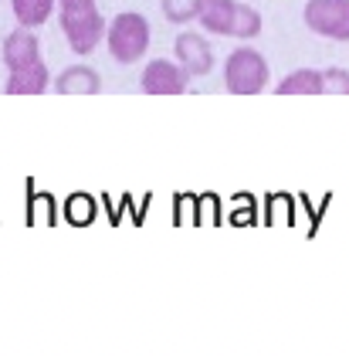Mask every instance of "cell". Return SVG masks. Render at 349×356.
<instances>
[{
  "instance_id": "cell-14",
  "label": "cell",
  "mask_w": 349,
  "mask_h": 356,
  "mask_svg": "<svg viewBox=\"0 0 349 356\" xmlns=\"http://www.w3.org/2000/svg\"><path fill=\"white\" fill-rule=\"evenodd\" d=\"M160 7L170 24H190L200 17V0H160Z\"/></svg>"
},
{
  "instance_id": "cell-6",
  "label": "cell",
  "mask_w": 349,
  "mask_h": 356,
  "mask_svg": "<svg viewBox=\"0 0 349 356\" xmlns=\"http://www.w3.org/2000/svg\"><path fill=\"white\" fill-rule=\"evenodd\" d=\"M173 51H177V65L187 72V79H204V75L214 72V51L204 41V34H197V31L177 34Z\"/></svg>"
},
{
  "instance_id": "cell-2",
  "label": "cell",
  "mask_w": 349,
  "mask_h": 356,
  "mask_svg": "<svg viewBox=\"0 0 349 356\" xmlns=\"http://www.w3.org/2000/svg\"><path fill=\"white\" fill-rule=\"evenodd\" d=\"M271 68L261 51L241 44L238 51H231L227 61H224V85L231 95H258L268 88Z\"/></svg>"
},
{
  "instance_id": "cell-4",
  "label": "cell",
  "mask_w": 349,
  "mask_h": 356,
  "mask_svg": "<svg viewBox=\"0 0 349 356\" xmlns=\"http://www.w3.org/2000/svg\"><path fill=\"white\" fill-rule=\"evenodd\" d=\"M302 21L312 34L329 41H349V0H309Z\"/></svg>"
},
{
  "instance_id": "cell-5",
  "label": "cell",
  "mask_w": 349,
  "mask_h": 356,
  "mask_svg": "<svg viewBox=\"0 0 349 356\" xmlns=\"http://www.w3.org/2000/svg\"><path fill=\"white\" fill-rule=\"evenodd\" d=\"M187 72L177 65V61H170V58H153V61H146V68H143V75H139V85H143V92L146 95H184L187 92Z\"/></svg>"
},
{
  "instance_id": "cell-3",
  "label": "cell",
  "mask_w": 349,
  "mask_h": 356,
  "mask_svg": "<svg viewBox=\"0 0 349 356\" xmlns=\"http://www.w3.org/2000/svg\"><path fill=\"white\" fill-rule=\"evenodd\" d=\"M61 34L75 55H92L106 41L108 21L99 14V7H79V10H58Z\"/></svg>"
},
{
  "instance_id": "cell-8",
  "label": "cell",
  "mask_w": 349,
  "mask_h": 356,
  "mask_svg": "<svg viewBox=\"0 0 349 356\" xmlns=\"http://www.w3.org/2000/svg\"><path fill=\"white\" fill-rule=\"evenodd\" d=\"M234 14H238V0H200V24L207 34H220L231 38L234 28Z\"/></svg>"
},
{
  "instance_id": "cell-1",
  "label": "cell",
  "mask_w": 349,
  "mask_h": 356,
  "mask_svg": "<svg viewBox=\"0 0 349 356\" xmlns=\"http://www.w3.org/2000/svg\"><path fill=\"white\" fill-rule=\"evenodd\" d=\"M149 21L136 10H122L108 21V31H106V44H108V55L112 61L119 65H136L143 61L146 51H149Z\"/></svg>"
},
{
  "instance_id": "cell-10",
  "label": "cell",
  "mask_w": 349,
  "mask_h": 356,
  "mask_svg": "<svg viewBox=\"0 0 349 356\" xmlns=\"http://www.w3.org/2000/svg\"><path fill=\"white\" fill-rule=\"evenodd\" d=\"M51 88V75H48V65H38V68H27L17 75H7L3 92L7 95H44Z\"/></svg>"
},
{
  "instance_id": "cell-9",
  "label": "cell",
  "mask_w": 349,
  "mask_h": 356,
  "mask_svg": "<svg viewBox=\"0 0 349 356\" xmlns=\"http://www.w3.org/2000/svg\"><path fill=\"white\" fill-rule=\"evenodd\" d=\"M54 92H61V95H95L99 88H102V79H99V72L95 68H88V65H72V68H65L51 85Z\"/></svg>"
},
{
  "instance_id": "cell-16",
  "label": "cell",
  "mask_w": 349,
  "mask_h": 356,
  "mask_svg": "<svg viewBox=\"0 0 349 356\" xmlns=\"http://www.w3.org/2000/svg\"><path fill=\"white\" fill-rule=\"evenodd\" d=\"M79 7H95V0H58V10H79Z\"/></svg>"
},
{
  "instance_id": "cell-11",
  "label": "cell",
  "mask_w": 349,
  "mask_h": 356,
  "mask_svg": "<svg viewBox=\"0 0 349 356\" xmlns=\"http://www.w3.org/2000/svg\"><path fill=\"white\" fill-rule=\"evenodd\" d=\"M10 10H14V21L21 28L34 31L58 10V0H10Z\"/></svg>"
},
{
  "instance_id": "cell-12",
  "label": "cell",
  "mask_w": 349,
  "mask_h": 356,
  "mask_svg": "<svg viewBox=\"0 0 349 356\" xmlns=\"http://www.w3.org/2000/svg\"><path fill=\"white\" fill-rule=\"evenodd\" d=\"M275 92H278V95H323L325 92L323 72H316V68H298L292 75H285Z\"/></svg>"
},
{
  "instance_id": "cell-13",
  "label": "cell",
  "mask_w": 349,
  "mask_h": 356,
  "mask_svg": "<svg viewBox=\"0 0 349 356\" xmlns=\"http://www.w3.org/2000/svg\"><path fill=\"white\" fill-rule=\"evenodd\" d=\"M261 34V14L247 3H238V14H234V28H231V38L238 41H251Z\"/></svg>"
},
{
  "instance_id": "cell-7",
  "label": "cell",
  "mask_w": 349,
  "mask_h": 356,
  "mask_svg": "<svg viewBox=\"0 0 349 356\" xmlns=\"http://www.w3.org/2000/svg\"><path fill=\"white\" fill-rule=\"evenodd\" d=\"M0 55H3V65H7V75H17V72H27V68L44 65L41 44H38V34H31V31H24V28L10 31V34L3 38Z\"/></svg>"
},
{
  "instance_id": "cell-15",
  "label": "cell",
  "mask_w": 349,
  "mask_h": 356,
  "mask_svg": "<svg viewBox=\"0 0 349 356\" xmlns=\"http://www.w3.org/2000/svg\"><path fill=\"white\" fill-rule=\"evenodd\" d=\"M325 92H336V95H349V72L346 68H325L323 72Z\"/></svg>"
}]
</instances>
